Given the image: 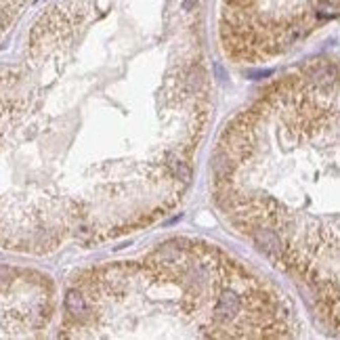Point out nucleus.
<instances>
[{
	"label": "nucleus",
	"mask_w": 340,
	"mask_h": 340,
	"mask_svg": "<svg viewBox=\"0 0 340 340\" xmlns=\"http://www.w3.org/2000/svg\"><path fill=\"white\" fill-rule=\"evenodd\" d=\"M45 283L38 275L0 265V336H30L47 321Z\"/></svg>",
	"instance_id": "obj_1"
},
{
	"label": "nucleus",
	"mask_w": 340,
	"mask_h": 340,
	"mask_svg": "<svg viewBox=\"0 0 340 340\" xmlns=\"http://www.w3.org/2000/svg\"><path fill=\"white\" fill-rule=\"evenodd\" d=\"M65 309H67V313L69 317H74V319H87L91 313H89V305L87 301H84V296L78 292V290H69L67 296H65Z\"/></svg>",
	"instance_id": "obj_2"
},
{
	"label": "nucleus",
	"mask_w": 340,
	"mask_h": 340,
	"mask_svg": "<svg viewBox=\"0 0 340 340\" xmlns=\"http://www.w3.org/2000/svg\"><path fill=\"white\" fill-rule=\"evenodd\" d=\"M195 5H197V0H183V9L185 11H191Z\"/></svg>",
	"instance_id": "obj_3"
},
{
	"label": "nucleus",
	"mask_w": 340,
	"mask_h": 340,
	"mask_svg": "<svg viewBox=\"0 0 340 340\" xmlns=\"http://www.w3.org/2000/svg\"><path fill=\"white\" fill-rule=\"evenodd\" d=\"M231 3H244V0H231Z\"/></svg>",
	"instance_id": "obj_4"
}]
</instances>
